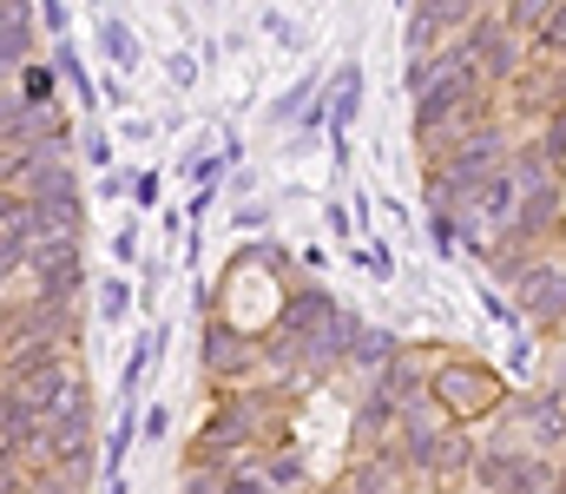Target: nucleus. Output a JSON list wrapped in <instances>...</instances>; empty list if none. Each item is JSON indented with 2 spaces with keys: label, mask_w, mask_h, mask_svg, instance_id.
<instances>
[{
  "label": "nucleus",
  "mask_w": 566,
  "mask_h": 494,
  "mask_svg": "<svg viewBox=\"0 0 566 494\" xmlns=\"http://www.w3.org/2000/svg\"><path fill=\"white\" fill-rule=\"evenodd\" d=\"M33 304H73L80 284H86V264H80V238H40L33 251Z\"/></svg>",
  "instance_id": "f03ea898"
},
{
  "label": "nucleus",
  "mask_w": 566,
  "mask_h": 494,
  "mask_svg": "<svg viewBox=\"0 0 566 494\" xmlns=\"http://www.w3.org/2000/svg\"><path fill=\"white\" fill-rule=\"evenodd\" d=\"M461 46L474 53V66L488 73V86H514V80H521V53H514V27H507V20L474 13L468 33H461Z\"/></svg>",
  "instance_id": "7ed1b4c3"
},
{
  "label": "nucleus",
  "mask_w": 566,
  "mask_h": 494,
  "mask_svg": "<svg viewBox=\"0 0 566 494\" xmlns=\"http://www.w3.org/2000/svg\"><path fill=\"white\" fill-rule=\"evenodd\" d=\"M336 311H343V304H336L323 284H303V291H290V297H283L277 324H283V336H290V343H303V336H316V329L329 324Z\"/></svg>",
  "instance_id": "6e6552de"
},
{
  "label": "nucleus",
  "mask_w": 566,
  "mask_h": 494,
  "mask_svg": "<svg viewBox=\"0 0 566 494\" xmlns=\"http://www.w3.org/2000/svg\"><path fill=\"white\" fill-rule=\"evenodd\" d=\"M396 356H402V343H396L389 329H363L356 349H349V362H363V369H389Z\"/></svg>",
  "instance_id": "4468645a"
},
{
  "label": "nucleus",
  "mask_w": 566,
  "mask_h": 494,
  "mask_svg": "<svg viewBox=\"0 0 566 494\" xmlns=\"http://www.w3.org/2000/svg\"><path fill=\"white\" fill-rule=\"evenodd\" d=\"M277 488V482H251V475H231V482H224V494H271Z\"/></svg>",
  "instance_id": "b1692460"
},
{
  "label": "nucleus",
  "mask_w": 566,
  "mask_h": 494,
  "mask_svg": "<svg viewBox=\"0 0 566 494\" xmlns=\"http://www.w3.org/2000/svg\"><path fill=\"white\" fill-rule=\"evenodd\" d=\"M428 382H434V402L448 409V422H474V416H488L501 402V389H494L488 369H434Z\"/></svg>",
  "instance_id": "20e7f679"
},
{
  "label": "nucleus",
  "mask_w": 566,
  "mask_h": 494,
  "mask_svg": "<svg viewBox=\"0 0 566 494\" xmlns=\"http://www.w3.org/2000/svg\"><path fill=\"white\" fill-rule=\"evenodd\" d=\"M474 475H481V488L488 494H541L547 488V462H541V455H521V449H494V455H481Z\"/></svg>",
  "instance_id": "39448f33"
},
{
  "label": "nucleus",
  "mask_w": 566,
  "mask_h": 494,
  "mask_svg": "<svg viewBox=\"0 0 566 494\" xmlns=\"http://www.w3.org/2000/svg\"><path fill=\"white\" fill-rule=\"evenodd\" d=\"M46 86H53V73L46 66H27V99L33 106H46Z\"/></svg>",
  "instance_id": "412c9836"
},
{
  "label": "nucleus",
  "mask_w": 566,
  "mask_h": 494,
  "mask_svg": "<svg viewBox=\"0 0 566 494\" xmlns=\"http://www.w3.org/2000/svg\"><path fill=\"white\" fill-rule=\"evenodd\" d=\"M541 146H547V153H554V159H560V153H566V106H560V119H554V126H547V139H541Z\"/></svg>",
  "instance_id": "5701e85b"
},
{
  "label": "nucleus",
  "mask_w": 566,
  "mask_h": 494,
  "mask_svg": "<svg viewBox=\"0 0 566 494\" xmlns=\"http://www.w3.org/2000/svg\"><path fill=\"white\" fill-rule=\"evenodd\" d=\"M86 435H93V402H73V409H60V416H46V462L53 469H73L80 455H86Z\"/></svg>",
  "instance_id": "0eeeda50"
},
{
  "label": "nucleus",
  "mask_w": 566,
  "mask_h": 494,
  "mask_svg": "<svg viewBox=\"0 0 566 494\" xmlns=\"http://www.w3.org/2000/svg\"><path fill=\"white\" fill-rule=\"evenodd\" d=\"M534 46H541L547 60H554V53H566V0H560V7H554V13H547V27L534 33Z\"/></svg>",
  "instance_id": "f3484780"
},
{
  "label": "nucleus",
  "mask_w": 566,
  "mask_h": 494,
  "mask_svg": "<svg viewBox=\"0 0 566 494\" xmlns=\"http://www.w3.org/2000/svg\"><path fill=\"white\" fill-rule=\"evenodd\" d=\"M560 494H566V475H560Z\"/></svg>",
  "instance_id": "bb28decb"
},
{
  "label": "nucleus",
  "mask_w": 566,
  "mask_h": 494,
  "mask_svg": "<svg viewBox=\"0 0 566 494\" xmlns=\"http://www.w3.org/2000/svg\"><path fill=\"white\" fill-rule=\"evenodd\" d=\"M507 159H514L507 133H501V126H474L468 139H454L448 171L434 178V204H448V198H454V204H468V198H474V191H481V185H488Z\"/></svg>",
  "instance_id": "f257e3e1"
},
{
  "label": "nucleus",
  "mask_w": 566,
  "mask_h": 494,
  "mask_svg": "<svg viewBox=\"0 0 566 494\" xmlns=\"http://www.w3.org/2000/svg\"><path fill=\"white\" fill-rule=\"evenodd\" d=\"M251 362H258V349L224 324V317L205 329V369H211V376H251Z\"/></svg>",
  "instance_id": "1a4fd4ad"
},
{
  "label": "nucleus",
  "mask_w": 566,
  "mask_h": 494,
  "mask_svg": "<svg viewBox=\"0 0 566 494\" xmlns=\"http://www.w3.org/2000/svg\"><path fill=\"white\" fill-rule=\"evenodd\" d=\"M33 53V20H27V0H0V60L7 73H20Z\"/></svg>",
  "instance_id": "f8f14e48"
},
{
  "label": "nucleus",
  "mask_w": 566,
  "mask_h": 494,
  "mask_svg": "<svg viewBox=\"0 0 566 494\" xmlns=\"http://www.w3.org/2000/svg\"><path fill=\"white\" fill-rule=\"evenodd\" d=\"M296 475H303V469H296V462H271V482H277V488H290V482H296Z\"/></svg>",
  "instance_id": "a878e982"
},
{
  "label": "nucleus",
  "mask_w": 566,
  "mask_h": 494,
  "mask_svg": "<svg viewBox=\"0 0 566 494\" xmlns=\"http://www.w3.org/2000/svg\"><path fill=\"white\" fill-rule=\"evenodd\" d=\"M126 304H133V291H126V284L113 277V284L99 291V311H106V324H119V317H126Z\"/></svg>",
  "instance_id": "a211bd4d"
},
{
  "label": "nucleus",
  "mask_w": 566,
  "mask_h": 494,
  "mask_svg": "<svg viewBox=\"0 0 566 494\" xmlns=\"http://www.w3.org/2000/svg\"><path fill=\"white\" fill-rule=\"evenodd\" d=\"M514 297H521V311L534 324H566V264H534L514 284Z\"/></svg>",
  "instance_id": "423d86ee"
},
{
  "label": "nucleus",
  "mask_w": 566,
  "mask_h": 494,
  "mask_svg": "<svg viewBox=\"0 0 566 494\" xmlns=\"http://www.w3.org/2000/svg\"><path fill=\"white\" fill-rule=\"evenodd\" d=\"M27 198L33 204H80V171L66 159H46L27 171Z\"/></svg>",
  "instance_id": "9b49d317"
},
{
  "label": "nucleus",
  "mask_w": 566,
  "mask_h": 494,
  "mask_svg": "<svg viewBox=\"0 0 566 494\" xmlns=\"http://www.w3.org/2000/svg\"><path fill=\"white\" fill-rule=\"evenodd\" d=\"M80 153H86V165H106V159H113V146H106L99 133H80Z\"/></svg>",
  "instance_id": "4be33fe9"
},
{
  "label": "nucleus",
  "mask_w": 566,
  "mask_h": 494,
  "mask_svg": "<svg viewBox=\"0 0 566 494\" xmlns=\"http://www.w3.org/2000/svg\"><path fill=\"white\" fill-rule=\"evenodd\" d=\"M554 224H560V185H534V191H521V211H514V238L541 244Z\"/></svg>",
  "instance_id": "9d476101"
},
{
  "label": "nucleus",
  "mask_w": 566,
  "mask_h": 494,
  "mask_svg": "<svg viewBox=\"0 0 566 494\" xmlns=\"http://www.w3.org/2000/svg\"><path fill=\"white\" fill-rule=\"evenodd\" d=\"M178 494H224V482H211V475H185V488Z\"/></svg>",
  "instance_id": "393cba45"
},
{
  "label": "nucleus",
  "mask_w": 566,
  "mask_h": 494,
  "mask_svg": "<svg viewBox=\"0 0 566 494\" xmlns=\"http://www.w3.org/2000/svg\"><path fill=\"white\" fill-rule=\"evenodd\" d=\"M349 494H382V462H363V469H356V488Z\"/></svg>",
  "instance_id": "6ab92c4d"
},
{
  "label": "nucleus",
  "mask_w": 566,
  "mask_h": 494,
  "mask_svg": "<svg viewBox=\"0 0 566 494\" xmlns=\"http://www.w3.org/2000/svg\"><path fill=\"white\" fill-rule=\"evenodd\" d=\"M106 46H113V60H126V66H133V60H139V46H133V40H126V27H106Z\"/></svg>",
  "instance_id": "aec40b11"
},
{
  "label": "nucleus",
  "mask_w": 566,
  "mask_h": 494,
  "mask_svg": "<svg viewBox=\"0 0 566 494\" xmlns=\"http://www.w3.org/2000/svg\"><path fill=\"white\" fill-rule=\"evenodd\" d=\"M356 86H363V73H356V66H343V80L329 86V119H336V126H349V119H356Z\"/></svg>",
  "instance_id": "2eb2a0df"
},
{
  "label": "nucleus",
  "mask_w": 566,
  "mask_h": 494,
  "mask_svg": "<svg viewBox=\"0 0 566 494\" xmlns=\"http://www.w3.org/2000/svg\"><path fill=\"white\" fill-rule=\"evenodd\" d=\"M527 422H534V442H560L566 435V389L534 396V402H527Z\"/></svg>",
  "instance_id": "ddd939ff"
},
{
  "label": "nucleus",
  "mask_w": 566,
  "mask_h": 494,
  "mask_svg": "<svg viewBox=\"0 0 566 494\" xmlns=\"http://www.w3.org/2000/svg\"><path fill=\"white\" fill-rule=\"evenodd\" d=\"M554 7H560V0H514V7H507V27H514V33H521V27H534V33H541Z\"/></svg>",
  "instance_id": "dca6fc26"
}]
</instances>
